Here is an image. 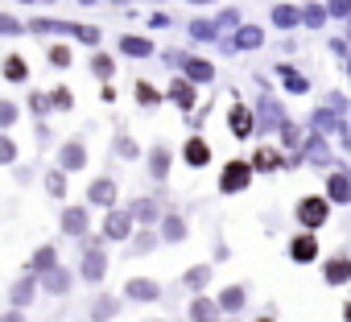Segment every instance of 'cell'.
Returning a JSON list of instances; mask_svg holds the SVG:
<instances>
[{
	"label": "cell",
	"mask_w": 351,
	"mask_h": 322,
	"mask_svg": "<svg viewBox=\"0 0 351 322\" xmlns=\"http://www.w3.org/2000/svg\"><path fill=\"white\" fill-rule=\"evenodd\" d=\"M124 50H128V54H149V46H145L141 38H124Z\"/></svg>",
	"instance_id": "25"
},
{
	"label": "cell",
	"mask_w": 351,
	"mask_h": 322,
	"mask_svg": "<svg viewBox=\"0 0 351 322\" xmlns=\"http://www.w3.org/2000/svg\"><path fill=\"white\" fill-rule=\"evenodd\" d=\"M5 79L21 83V79H25V62H21V58H9V62H5Z\"/></svg>",
	"instance_id": "15"
},
{
	"label": "cell",
	"mask_w": 351,
	"mask_h": 322,
	"mask_svg": "<svg viewBox=\"0 0 351 322\" xmlns=\"http://www.w3.org/2000/svg\"><path fill=\"white\" fill-rule=\"evenodd\" d=\"M50 58H54L58 66H66V62H71V50H66V46H54V50H50Z\"/></svg>",
	"instance_id": "28"
},
{
	"label": "cell",
	"mask_w": 351,
	"mask_h": 322,
	"mask_svg": "<svg viewBox=\"0 0 351 322\" xmlns=\"http://www.w3.org/2000/svg\"><path fill=\"white\" fill-rule=\"evenodd\" d=\"M186 71H191V79H199V83H207V79H211V75H215V71H211V66H207V62H195V58H191V62H186Z\"/></svg>",
	"instance_id": "16"
},
{
	"label": "cell",
	"mask_w": 351,
	"mask_h": 322,
	"mask_svg": "<svg viewBox=\"0 0 351 322\" xmlns=\"http://www.w3.org/2000/svg\"><path fill=\"white\" fill-rule=\"evenodd\" d=\"M219 301H223V310H240V301H244V289H228Z\"/></svg>",
	"instance_id": "18"
},
{
	"label": "cell",
	"mask_w": 351,
	"mask_h": 322,
	"mask_svg": "<svg viewBox=\"0 0 351 322\" xmlns=\"http://www.w3.org/2000/svg\"><path fill=\"white\" fill-rule=\"evenodd\" d=\"M232 132H236V136H248V132H252V116H248L244 108L232 112Z\"/></svg>",
	"instance_id": "10"
},
{
	"label": "cell",
	"mask_w": 351,
	"mask_h": 322,
	"mask_svg": "<svg viewBox=\"0 0 351 322\" xmlns=\"http://www.w3.org/2000/svg\"><path fill=\"white\" fill-rule=\"evenodd\" d=\"M285 75V83L293 87V91H306V79H298V71H281Z\"/></svg>",
	"instance_id": "29"
},
{
	"label": "cell",
	"mask_w": 351,
	"mask_h": 322,
	"mask_svg": "<svg viewBox=\"0 0 351 322\" xmlns=\"http://www.w3.org/2000/svg\"><path fill=\"white\" fill-rule=\"evenodd\" d=\"M128 297H136V301H153V297H157V285H153V281H128Z\"/></svg>",
	"instance_id": "5"
},
{
	"label": "cell",
	"mask_w": 351,
	"mask_h": 322,
	"mask_svg": "<svg viewBox=\"0 0 351 322\" xmlns=\"http://www.w3.org/2000/svg\"><path fill=\"white\" fill-rule=\"evenodd\" d=\"M318 256V240L314 236H298L293 240V260H314Z\"/></svg>",
	"instance_id": "3"
},
{
	"label": "cell",
	"mask_w": 351,
	"mask_h": 322,
	"mask_svg": "<svg viewBox=\"0 0 351 322\" xmlns=\"http://www.w3.org/2000/svg\"><path fill=\"white\" fill-rule=\"evenodd\" d=\"M207 157H211V149L203 140H191L186 145V161H191V166H207Z\"/></svg>",
	"instance_id": "9"
},
{
	"label": "cell",
	"mask_w": 351,
	"mask_h": 322,
	"mask_svg": "<svg viewBox=\"0 0 351 322\" xmlns=\"http://www.w3.org/2000/svg\"><path fill=\"white\" fill-rule=\"evenodd\" d=\"M269 166H277V153L273 149H261L256 153V170H269Z\"/></svg>",
	"instance_id": "19"
},
{
	"label": "cell",
	"mask_w": 351,
	"mask_h": 322,
	"mask_svg": "<svg viewBox=\"0 0 351 322\" xmlns=\"http://www.w3.org/2000/svg\"><path fill=\"white\" fill-rule=\"evenodd\" d=\"M169 99H173V103H178V108H191V103H195V91H191V87H186V83L178 79V83H173V87H169Z\"/></svg>",
	"instance_id": "8"
},
{
	"label": "cell",
	"mask_w": 351,
	"mask_h": 322,
	"mask_svg": "<svg viewBox=\"0 0 351 322\" xmlns=\"http://www.w3.org/2000/svg\"><path fill=\"white\" fill-rule=\"evenodd\" d=\"M240 46H248V50L261 46V29H244V34H240Z\"/></svg>",
	"instance_id": "24"
},
{
	"label": "cell",
	"mask_w": 351,
	"mask_h": 322,
	"mask_svg": "<svg viewBox=\"0 0 351 322\" xmlns=\"http://www.w3.org/2000/svg\"><path fill=\"white\" fill-rule=\"evenodd\" d=\"M104 232H108L112 240H124V236H128V215H108Z\"/></svg>",
	"instance_id": "6"
},
{
	"label": "cell",
	"mask_w": 351,
	"mask_h": 322,
	"mask_svg": "<svg viewBox=\"0 0 351 322\" xmlns=\"http://www.w3.org/2000/svg\"><path fill=\"white\" fill-rule=\"evenodd\" d=\"M351 9V0H335V13H347Z\"/></svg>",
	"instance_id": "34"
},
{
	"label": "cell",
	"mask_w": 351,
	"mask_h": 322,
	"mask_svg": "<svg viewBox=\"0 0 351 322\" xmlns=\"http://www.w3.org/2000/svg\"><path fill=\"white\" fill-rule=\"evenodd\" d=\"M91 199H95V203H112V199H116V186H112V182H95V186H91Z\"/></svg>",
	"instance_id": "14"
},
{
	"label": "cell",
	"mask_w": 351,
	"mask_h": 322,
	"mask_svg": "<svg viewBox=\"0 0 351 322\" xmlns=\"http://www.w3.org/2000/svg\"><path fill=\"white\" fill-rule=\"evenodd\" d=\"M46 289L62 293V289H66V273H54V277H46Z\"/></svg>",
	"instance_id": "27"
},
{
	"label": "cell",
	"mask_w": 351,
	"mask_h": 322,
	"mask_svg": "<svg viewBox=\"0 0 351 322\" xmlns=\"http://www.w3.org/2000/svg\"><path fill=\"white\" fill-rule=\"evenodd\" d=\"M347 318H351V306H347Z\"/></svg>",
	"instance_id": "37"
},
{
	"label": "cell",
	"mask_w": 351,
	"mask_h": 322,
	"mask_svg": "<svg viewBox=\"0 0 351 322\" xmlns=\"http://www.w3.org/2000/svg\"><path fill=\"white\" fill-rule=\"evenodd\" d=\"M165 166H169V153L165 149H153V174L157 178H165Z\"/></svg>",
	"instance_id": "17"
},
{
	"label": "cell",
	"mask_w": 351,
	"mask_h": 322,
	"mask_svg": "<svg viewBox=\"0 0 351 322\" xmlns=\"http://www.w3.org/2000/svg\"><path fill=\"white\" fill-rule=\"evenodd\" d=\"M83 277H87V281L104 277V252H99V248H91V252H87V260H83Z\"/></svg>",
	"instance_id": "4"
},
{
	"label": "cell",
	"mask_w": 351,
	"mask_h": 322,
	"mask_svg": "<svg viewBox=\"0 0 351 322\" xmlns=\"http://www.w3.org/2000/svg\"><path fill=\"white\" fill-rule=\"evenodd\" d=\"M298 219H302L306 227H318V223L326 219V199H302V207H298Z\"/></svg>",
	"instance_id": "1"
},
{
	"label": "cell",
	"mask_w": 351,
	"mask_h": 322,
	"mask_svg": "<svg viewBox=\"0 0 351 322\" xmlns=\"http://www.w3.org/2000/svg\"><path fill=\"white\" fill-rule=\"evenodd\" d=\"M347 277H351V260H330V264H326V281H330V285H339V281H347Z\"/></svg>",
	"instance_id": "7"
},
{
	"label": "cell",
	"mask_w": 351,
	"mask_h": 322,
	"mask_svg": "<svg viewBox=\"0 0 351 322\" xmlns=\"http://www.w3.org/2000/svg\"><path fill=\"white\" fill-rule=\"evenodd\" d=\"M165 236H169V240H178V236H186V223H182V219H169V223H165Z\"/></svg>",
	"instance_id": "23"
},
{
	"label": "cell",
	"mask_w": 351,
	"mask_h": 322,
	"mask_svg": "<svg viewBox=\"0 0 351 322\" xmlns=\"http://www.w3.org/2000/svg\"><path fill=\"white\" fill-rule=\"evenodd\" d=\"M34 269H54V252H50V248H42V252L34 256Z\"/></svg>",
	"instance_id": "20"
},
{
	"label": "cell",
	"mask_w": 351,
	"mask_h": 322,
	"mask_svg": "<svg viewBox=\"0 0 351 322\" xmlns=\"http://www.w3.org/2000/svg\"><path fill=\"white\" fill-rule=\"evenodd\" d=\"M29 293H34V285H29V281H21V285L13 289V301H17V306H25V301H29Z\"/></svg>",
	"instance_id": "21"
},
{
	"label": "cell",
	"mask_w": 351,
	"mask_h": 322,
	"mask_svg": "<svg viewBox=\"0 0 351 322\" xmlns=\"http://www.w3.org/2000/svg\"><path fill=\"white\" fill-rule=\"evenodd\" d=\"M248 174H252V166H244V161H232V166L223 170V182H219V186H223V190H240V186L248 182Z\"/></svg>",
	"instance_id": "2"
},
{
	"label": "cell",
	"mask_w": 351,
	"mask_h": 322,
	"mask_svg": "<svg viewBox=\"0 0 351 322\" xmlns=\"http://www.w3.org/2000/svg\"><path fill=\"white\" fill-rule=\"evenodd\" d=\"M136 95H141V103H157V91L149 83H136Z\"/></svg>",
	"instance_id": "26"
},
{
	"label": "cell",
	"mask_w": 351,
	"mask_h": 322,
	"mask_svg": "<svg viewBox=\"0 0 351 322\" xmlns=\"http://www.w3.org/2000/svg\"><path fill=\"white\" fill-rule=\"evenodd\" d=\"M13 116H17L13 103H0V124H13Z\"/></svg>",
	"instance_id": "32"
},
{
	"label": "cell",
	"mask_w": 351,
	"mask_h": 322,
	"mask_svg": "<svg viewBox=\"0 0 351 322\" xmlns=\"http://www.w3.org/2000/svg\"><path fill=\"white\" fill-rule=\"evenodd\" d=\"M273 21H277V25H289V21H293V13H289V9H277V13H273Z\"/></svg>",
	"instance_id": "33"
},
{
	"label": "cell",
	"mask_w": 351,
	"mask_h": 322,
	"mask_svg": "<svg viewBox=\"0 0 351 322\" xmlns=\"http://www.w3.org/2000/svg\"><path fill=\"white\" fill-rule=\"evenodd\" d=\"M347 195H351V182H347L343 174H335V178H330V199H339V203H343Z\"/></svg>",
	"instance_id": "13"
},
{
	"label": "cell",
	"mask_w": 351,
	"mask_h": 322,
	"mask_svg": "<svg viewBox=\"0 0 351 322\" xmlns=\"http://www.w3.org/2000/svg\"><path fill=\"white\" fill-rule=\"evenodd\" d=\"M13 153H17L13 140H9V136H0V161H13Z\"/></svg>",
	"instance_id": "30"
},
{
	"label": "cell",
	"mask_w": 351,
	"mask_h": 322,
	"mask_svg": "<svg viewBox=\"0 0 351 322\" xmlns=\"http://www.w3.org/2000/svg\"><path fill=\"white\" fill-rule=\"evenodd\" d=\"M83 227H87V215H83L79 207H71V211H66V232H71V236H79Z\"/></svg>",
	"instance_id": "12"
},
{
	"label": "cell",
	"mask_w": 351,
	"mask_h": 322,
	"mask_svg": "<svg viewBox=\"0 0 351 322\" xmlns=\"http://www.w3.org/2000/svg\"><path fill=\"white\" fill-rule=\"evenodd\" d=\"M203 281H207V269H191V277H186V285H195V289H199Z\"/></svg>",
	"instance_id": "31"
},
{
	"label": "cell",
	"mask_w": 351,
	"mask_h": 322,
	"mask_svg": "<svg viewBox=\"0 0 351 322\" xmlns=\"http://www.w3.org/2000/svg\"><path fill=\"white\" fill-rule=\"evenodd\" d=\"M195 318H199V322H211V318H215L211 301H195Z\"/></svg>",
	"instance_id": "22"
},
{
	"label": "cell",
	"mask_w": 351,
	"mask_h": 322,
	"mask_svg": "<svg viewBox=\"0 0 351 322\" xmlns=\"http://www.w3.org/2000/svg\"><path fill=\"white\" fill-rule=\"evenodd\" d=\"M0 29H9V34H13V29H17V21H9V17H0Z\"/></svg>",
	"instance_id": "35"
},
{
	"label": "cell",
	"mask_w": 351,
	"mask_h": 322,
	"mask_svg": "<svg viewBox=\"0 0 351 322\" xmlns=\"http://www.w3.org/2000/svg\"><path fill=\"white\" fill-rule=\"evenodd\" d=\"M83 161H87V153H83V145H66V153H62V166H66V170H79V166H83Z\"/></svg>",
	"instance_id": "11"
},
{
	"label": "cell",
	"mask_w": 351,
	"mask_h": 322,
	"mask_svg": "<svg viewBox=\"0 0 351 322\" xmlns=\"http://www.w3.org/2000/svg\"><path fill=\"white\" fill-rule=\"evenodd\" d=\"M5 322H21V318H17V314H9V318H5Z\"/></svg>",
	"instance_id": "36"
}]
</instances>
